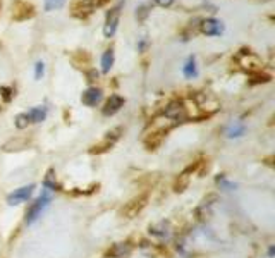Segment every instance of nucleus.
Masks as SVG:
<instances>
[{"instance_id":"nucleus-1","label":"nucleus","mask_w":275,"mask_h":258,"mask_svg":"<svg viewBox=\"0 0 275 258\" xmlns=\"http://www.w3.org/2000/svg\"><path fill=\"white\" fill-rule=\"evenodd\" d=\"M50 202H52L50 191H48V189H43L42 195H40L38 198H36L35 202L31 203V206H29L28 212H26V224H28V226L35 224L36 220L42 217V213L45 212L46 208H48Z\"/></svg>"},{"instance_id":"nucleus-2","label":"nucleus","mask_w":275,"mask_h":258,"mask_svg":"<svg viewBox=\"0 0 275 258\" xmlns=\"http://www.w3.org/2000/svg\"><path fill=\"white\" fill-rule=\"evenodd\" d=\"M120 9H122V4H119L117 7L110 9V12L107 14L105 19V26H103V36L105 38H112L117 31V25H119V16H120Z\"/></svg>"},{"instance_id":"nucleus-3","label":"nucleus","mask_w":275,"mask_h":258,"mask_svg":"<svg viewBox=\"0 0 275 258\" xmlns=\"http://www.w3.org/2000/svg\"><path fill=\"white\" fill-rule=\"evenodd\" d=\"M120 133H122V128H115V129H112V131H109L107 136L103 138L102 143L95 145V147L92 148V154H102V152H107L109 148H112L114 145H115V141L120 138Z\"/></svg>"},{"instance_id":"nucleus-4","label":"nucleus","mask_w":275,"mask_h":258,"mask_svg":"<svg viewBox=\"0 0 275 258\" xmlns=\"http://www.w3.org/2000/svg\"><path fill=\"white\" fill-rule=\"evenodd\" d=\"M201 33L206 36H220L224 33V25L219 19L208 18L201 21Z\"/></svg>"},{"instance_id":"nucleus-5","label":"nucleus","mask_w":275,"mask_h":258,"mask_svg":"<svg viewBox=\"0 0 275 258\" xmlns=\"http://www.w3.org/2000/svg\"><path fill=\"white\" fill-rule=\"evenodd\" d=\"M33 189H35V184H28V186H23V188L16 189L14 193L7 196V203L9 205H19L23 202H28V198L33 195Z\"/></svg>"},{"instance_id":"nucleus-6","label":"nucleus","mask_w":275,"mask_h":258,"mask_svg":"<svg viewBox=\"0 0 275 258\" xmlns=\"http://www.w3.org/2000/svg\"><path fill=\"white\" fill-rule=\"evenodd\" d=\"M122 107H124V98L120 97V95H110V98L107 100L105 107H103L102 114L109 117V115L117 114V112H119Z\"/></svg>"},{"instance_id":"nucleus-7","label":"nucleus","mask_w":275,"mask_h":258,"mask_svg":"<svg viewBox=\"0 0 275 258\" xmlns=\"http://www.w3.org/2000/svg\"><path fill=\"white\" fill-rule=\"evenodd\" d=\"M100 100H102V90H100V88H95V86L88 88L81 97V102L86 105V107H96V105L100 103Z\"/></svg>"},{"instance_id":"nucleus-8","label":"nucleus","mask_w":275,"mask_h":258,"mask_svg":"<svg viewBox=\"0 0 275 258\" xmlns=\"http://www.w3.org/2000/svg\"><path fill=\"white\" fill-rule=\"evenodd\" d=\"M133 246L129 243H115L109 251H107V257L110 258H126L131 255Z\"/></svg>"},{"instance_id":"nucleus-9","label":"nucleus","mask_w":275,"mask_h":258,"mask_svg":"<svg viewBox=\"0 0 275 258\" xmlns=\"http://www.w3.org/2000/svg\"><path fill=\"white\" fill-rule=\"evenodd\" d=\"M239 64L244 67V69H248V71L258 69V67L261 66L260 59H258L256 55H253L250 50H248V52H246V50H243V55H241V59H239Z\"/></svg>"},{"instance_id":"nucleus-10","label":"nucleus","mask_w":275,"mask_h":258,"mask_svg":"<svg viewBox=\"0 0 275 258\" xmlns=\"http://www.w3.org/2000/svg\"><path fill=\"white\" fill-rule=\"evenodd\" d=\"M145 205H146V196L136 198V200H133L131 203H127V206L122 210V213H126L127 217H133V215H136V213L139 212V210H141Z\"/></svg>"},{"instance_id":"nucleus-11","label":"nucleus","mask_w":275,"mask_h":258,"mask_svg":"<svg viewBox=\"0 0 275 258\" xmlns=\"http://www.w3.org/2000/svg\"><path fill=\"white\" fill-rule=\"evenodd\" d=\"M244 131H246V126H244V122L234 121L232 124L226 129V136L230 138V140H232V138H241L244 134Z\"/></svg>"},{"instance_id":"nucleus-12","label":"nucleus","mask_w":275,"mask_h":258,"mask_svg":"<svg viewBox=\"0 0 275 258\" xmlns=\"http://www.w3.org/2000/svg\"><path fill=\"white\" fill-rule=\"evenodd\" d=\"M29 117V122H42L46 119V114H48V110H46L45 105H38V107H33L29 112H26Z\"/></svg>"},{"instance_id":"nucleus-13","label":"nucleus","mask_w":275,"mask_h":258,"mask_svg":"<svg viewBox=\"0 0 275 258\" xmlns=\"http://www.w3.org/2000/svg\"><path fill=\"white\" fill-rule=\"evenodd\" d=\"M183 73H184V76H186L187 79H193V77L198 76L196 59H194V57H189V59H187V62L184 64V67H183Z\"/></svg>"},{"instance_id":"nucleus-14","label":"nucleus","mask_w":275,"mask_h":258,"mask_svg":"<svg viewBox=\"0 0 275 258\" xmlns=\"http://www.w3.org/2000/svg\"><path fill=\"white\" fill-rule=\"evenodd\" d=\"M150 234L157 237H167L169 236V224L160 222V224H157V226H152L150 227Z\"/></svg>"},{"instance_id":"nucleus-15","label":"nucleus","mask_w":275,"mask_h":258,"mask_svg":"<svg viewBox=\"0 0 275 258\" xmlns=\"http://www.w3.org/2000/svg\"><path fill=\"white\" fill-rule=\"evenodd\" d=\"M112 66H114V50L109 49L102 55V71L103 73H109L112 69Z\"/></svg>"},{"instance_id":"nucleus-16","label":"nucleus","mask_w":275,"mask_h":258,"mask_svg":"<svg viewBox=\"0 0 275 258\" xmlns=\"http://www.w3.org/2000/svg\"><path fill=\"white\" fill-rule=\"evenodd\" d=\"M189 172H191V167L179 176V179H177V182H176V191H184V188H187V184H189V178H191Z\"/></svg>"},{"instance_id":"nucleus-17","label":"nucleus","mask_w":275,"mask_h":258,"mask_svg":"<svg viewBox=\"0 0 275 258\" xmlns=\"http://www.w3.org/2000/svg\"><path fill=\"white\" fill-rule=\"evenodd\" d=\"M64 4H66V0H43V7H45L46 12L57 11V9H60Z\"/></svg>"},{"instance_id":"nucleus-18","label":"nucleus","mask_w":275,"mask_h":258,"mask_svg":"<svg viewBox=\"0 0 275 258\" xmlns=\"http://www.w3.org/2000/svg\"><path fill=\"white\" fill-rule=\"evenodd\" d=\"M55 176H53V171H48L45 176V181H43V189H48V191H55Z\"/></svg>"},{"instance_id":"nucleus-19","label":"nucleus","mask_w":275,"mask_h":258,"mask_svg":"<svg viewBox=\"0 0 275 258\" xmlns=\"http://www.w3.org/2000/svg\"><path fill=\"white\" fill-rule=\"evenodd\" d=\"M14 124H16V128L18 129H24V128H28V124H29V117H28V114H18L16 115V119H14Z\"/></svg>"},{"instance_id":"nucleus-20","label":"nucleus","mask_w":275,"mask_h":258,"mask_svg":"<svg viewBox=\"0 0 275 258\" xmlns=\"http://www.w3.org/2000/svg\"><path fill=\"white\" fill-rule=\"evenodd\" d=\"M217 184H219L222 189H226V191H232V189L237 188V186L234 184V182H229V181H227L226 176H217Z\"/></svg>"},{"instance_id":"nucleus-21","label":"nucleus","mask_w":275,"mask_h":258,"mask_svg":"<svg viewBox=\"0 0 275 258\" xmlns=\"http://www.w3.org/2000/svg\"><path fill=\"white\" fill-rule=\"evenodd\" d=\"M0 95H2V98H4V102H11L12 97H14V90L9 86H2L0 88Z\"/></svg>"},{"instance_id":"nucleus-22","label":"nucleus","mask_w":275,"mask_h":258,"mask_svg":"<svg viewBox=\"0 0 275 258\" xmlns=\"http://www.w3.org/2000/svg\"><path fill=\"white\" fill-rule=\"evenodd\" d=\"M43 73H45V64H43L42 60H38V62L35 64V79L36 81L42 79Z\"/></svg>"},{"instance_id":"nucleus-23","label":"nucleus","mask_w":275,"mask_h":258,"mask_svg":"<svg viewBox=\"0 0 275 258\" xmlns=\"http://www.w3.org/2000/svg\"><path fill=\"white\" fill-rule=\"evenodd\" d=\"M146 16H148V7H146V5H141L139 9H136V18L139 19V21H143Z\"/></svg>"},{"instance_id":"nucleus-24","label":"nucleus","mask_w":275,"mask_h":258,"mask_svg":"<svg viewBox=\"0 0 275 258\" xmlns=\"http://www.w3.org/2000/svg\"><path fill=\"white\" fill-rule=\"evenodd\" d=\"M268 81H270V76H268V74H258V76L253 77L251 84H254V83H268Z\"/></svg>"},{"instance_id":"nucleus-25","label":"nucleus","mask_w":275,"mask_h":258,"mask_svg":"<svg viewBox=\"0 0 275 258\" xmlns=\"http://www.w3.org/2000/svg\"><path fill=\"white\" fill-rule=\"evenodd\" d=\"M155 4H159L160 7H169L174 4V0H155Z\"/></svg>"},{"instance_id":"nucleus-26","label":"nucleus","mask_w":275,"mask_h":258,"mask_svg":"<svg viewBox=\"0 0 275 258\" xmlns=\"http://www.w3.org/2000/svg\"><path fill=\"white\" fill-rule=\"evenodd\" d=\"M90 4H92V7L95 9V7H100V5H103L107 2V0H88Z\"/></svg>"},{"instance_id":"nucleus-27","label":"nucleus","mask_w":275,"mask_h":258,"mask_svg":"<svg viewBox=\"0 0 275 258\" xmlns=\"http://www.w3.org/2000/svg\"><path fill=\"white\" fill-rule=\"evenodd\" d=\"M88 77H90V81L98 79V73H96V71H90V73H88Z\"/></svg>"},{"instance_id":"nucleus-28","label":"nucleus","mask_w":275,"mask_h":258,"mask_svg":"<svg viewBox=\"0 0 275 258\" xmlns=\"http://www.w3.org/2000/svg\"><path fill=\"white\" fill-rule=\"evenodd\" d=\"M274 251H275V250H274V246H270V248H268V257H270V258L274 257Z\"/></svg>"}]
</instances>
